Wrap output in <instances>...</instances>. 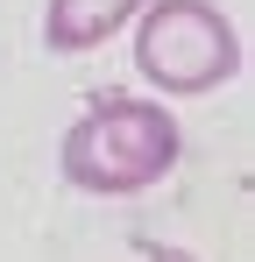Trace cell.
<instances>
[{"label": "cell", "mask_w": 255, "mask_h": 262, "mask_svg": "<svg viewBox=\"0 0 255 262\" xmlns=\"http://www.w3.org/2000/svg\"><path fill=\"white\" fill-rule=\"evenodd\" d=\"M177 163V121L156 99H99L85 121L64 128V177L78 191H142Z\"/></svg>", "instance_id": "obj_1"}, {"label": "cell", "mask_w": 255, "mask_h": 262, "mask_svg": "<svg viewBox=\"0 0 255 262\" xmlns=\"http://www.w3.org/2000/svg\"><path fill=\"white\" fill-rule=\"evenodd\" d=\"M135 64L156 92H213L220 78H234L241 64V36L234 21L206 7V0H156L142 14L135 36Z\"/></svg>", "instance_id": "obj_2"}, {"label": "cell", "mask_w": 255, "mask_h": 262, "mask_svg": "<svg viewBox=\"0 0 255 262\" xmlns=\"http://www.w3.org/2000/svg\"><path fill=\"white\" fill-rule=\"evenodd\" d=\"M135 7H142V0H50V21H42V29H50V50H92V43H107Z\"/></svg>", "instance_id": "obj_3"}]
</instances>
